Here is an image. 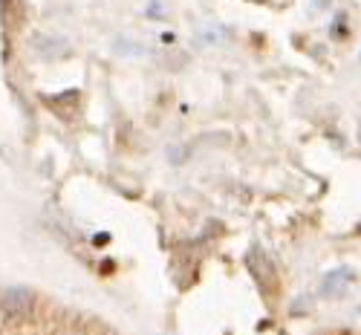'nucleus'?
<instances>
[{
	"instance_id": "39448f33",
	"label": "nucleus",
	"mask_w": 361,
	"mask_h": 335,
	"mask_svg": "<svg viewBox=\"0 0 361 335\" xmlns=\"http://www.w3.org/2000/svg\"><path fill=\"white\" fill-rule=\"evenodd\" d=\"M116 49H128V52H142V47L130 44V41H116Z\"/></svg>"
},
{
	"instance_id": "f03ea898",
	"label": "nucleus",
	"mask_w": 361,
	"mask_h": 335,
	"mask_svg": "<svg viewBox=\"0 0 361 335\" xmlns=\"http://www.w3.org/2000/svg\"><path fill=\"white\" fill-rule=\"evenodd\" d=\"M355 281V272L353 269H347V266H341V269H333L329 275L321 281V289H318V295L321 298H329V295H341V289L347 286V284H353Z\"/></svg>"
},
{
	"instance_id": "20e7f679",
	"label": "nucleus",
	"mask_w": 361,
	"mask_h": 335,
	"mask_svg": "<svg viewBox=\"0 0 361 335\" xmlns=\"http://www.w3.org/2000/svg\"><path fill=\"white\" fill-rule=\"evenodd\" d=\"M4 15H6L12 23H18V20H20V0H4Z\"/></svg>"
},
{
	"instance_id": "f257e3e1",
	"label": "nucleus",
	"mask_w": 361,
	"mask_h": 335,
	"mask_svg": "<svg viewBox=\"0 0 361 335\" xmlns=\"http://www.w3.org/2000/svg\"><path fill=\"white\" fill-rule=\"evenodd\" d=\"M0 310H4L6 318H23L32 310V292L23 286H12L0 295Z\"/></svg>"
},
{
	"instance_id": "0eeeda50",
	"label": "nucleus",
	"mask_w": 361,
	"mask_h": 335,
	"mask_svg": "<svg viewBox=\"0 0 361 335\" xmlns=\"http://www.w3.org/2000/svg\"><path fill=\"white\" fill-rule=\"evenodd\" d=\"M358 142H361V128H358Z\"/></svg>"
},
{
	"instance_id": "6e6552de",
	"label": "nucleus",
	"mask_w": 361,
	"mask_h": 335,
	"mask_svg": "<svg viewBox=\"0 0 361 335\" xmlns=\"http://www.w3.org/2000/svg\"><path fill=\"white\" fill-rule=\"evenodd\" d=\"M358 315H361V307H358Z\"/></svg>"
},
{
	"instance_id": "7ed1b4c3",
	"label": "nucleus",
	"mask_w": 361,
	"mask_h": 335,
	"mask_svg": "<svg viewBox=\"0 0 361 335\" xmlns=\"http://www.w3.org/2000/svg\"><path fill=\"white\" fill-rule=\"evenodd\" d=\"M32 47L44 58H61V55L70 52V44L64 38H58V35H35L32 38Z\"/></svg>"
},
{
	"instance_id": "423d86ee",
	"label": "nucleus",
	"mask_w": 361,
	"mask_h": 335,
	"mask_svg": "<svg viewBox=\"0 0 361 335\" xmlns=\"http://www.w3.org/2000/svg\"><path fill=\"white\" fill-rule=\"evenodd\" d=\"M183 159H185V157H183V150L173 147V150H171V162H183Z\"/></svg>"
},
{
	"instance_id": "1a4fd4ad",
	"label": "nucleus",
	"mask_w": 361,
	"mask_h": 335,
	"mask_svg": "<svg viewBox=\"0 0 361 335\" xmlns=\"http://www.w3.org/2000/svg\"><path fill=\"white\" fill-rule=\"evenodd\" d=\"M255 4H257V0H255Z\"/></svg>"
}]
</instances>
